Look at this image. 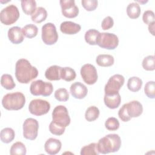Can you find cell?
<instances>
[{
  "instance_id": "6da1fadb",
  "label": "cell",
  "mask_w": 155,
  "mask_h": 155,
  "mask_svg": "<svg viewBox=\"0 0 155 155\" xmlns=\"http://www.w3.org/2000/svg\"><path fill=\"white\" fill-rule=\"evenodd\" d=\"M38 75V69L32 66L27 59L22 58L18 60L15 65V76L19 83L28 84Z\"/></svg>"
},
{
  "instance_id": "7a4b0ae2",
  "label": "cell",
  "mask_w": 155,
  "mask_h": 155,
  "mask_svg": "<svg viewBox=\"0 0 155 155\" xmlns=\"http://www.w3.org/2000/svg\"><path fill=\"white\" fill-rule=\"evenodd\" d=\"M121 146V139L117 134H109L101 138L97 143L99 153L104 154L119 151Z\"/></svg>"
},
{
  "instance_id": "3957f363",
  "label": "cell",
  "mask_w": 155,
  "mask_h": 155,
  "mask_svg": "<svg viewBox=\"0 0 155 155\" xmlns=\"http://www.w3.org/2000/svg\"><path fill=\"white\" fill-rule=\"evenodd\" d=\"M25 104V97L21 92L7 93L2 99L3 107L7 110H19L22 109Z\"/></svg>"
},
{
  "instance_id": "277c9868",
  "label": "cell",
  "mask_w": 155,
  "mask_h": 155,
  "mask_svg": "<svg viewBox=\"0 0 155 155\" xmlns=\"http://www.w3.org/2000/svg\"><path fill=\"white\" fill-rule=\"evenodd\" d=\"M53 87L51 82H44L42 80L33 81L30 87V91L33 96H48L51 94Z\"/></svg>"
},
{
  "instance_id": "5b68a950",
  "label": "cell",
  "mask_w": 155,
  "mask_h": 155,
  "mask_svg": "<svg viewBox=\"0 0 155 155\" xmlns=\"http://www.w3.org/2000/svg\"><path fill=\"white\" fill-rule=\"evenodd\" d=\"M19 15L20 13L18 7L13 4H11L1 10L0 21L3 24L10 25L18 21Z\"/></svg>"
},
{
  "instance_id": "8992f818",
  "label": "cell",
  "mask_w": 155,
  "mask_h": 155,
  "mask_svg": "<svg viewBox=\"0 0 155 155\" xmlns=\"http://www.w3.org/2000/svg\"><path fill=\"white\" fill-rule=\"evenodd\" d=\"M52 121L57 125L67 127L70 124L67 108L64 105L56 106L52 112Z\"/></svg>"
},
{
  "instance_id": "52a82bcc",
  "label": "cell",
  "mask_w": 155,
  "mask_h": 155,
  "mask_svg": "<svg viewBox=\"0 0 155 155\" xmlns=\"http://www.w3.org/2000/svg\"><path fill=\"white\" fill-rule=\"evenodd\" d=\"M42 40L46 45L54 44L58 39V34L55 25L51 22L45 24L42 27Z\"/></svg>"
},
{
  "instance_id": "ba28073f",
  "label": "cell",
  "mask_w": 155,
  "mask_h": 155,
  "mask_svg": "<svg viewBox=\"0 0 155 155\" xmlns=\"http://www.w3.org/2000/svg\"><path fill=\"white\" fill-rule=\"evenodd\" d=\"M119 44L118 37L113 33H101L97 45L102 48L114 50Z\"/></svg>"
},
{
  "instance_id": "9c48e42d",
  "label": "cell",
  "mask_w": 155,
  "mask_h": 155,
  "mask_svg": "<svg viewBox=\"0 0 155 155\" xmlns=\"http://www.w3.org/2000/svg\"><path fill=\"white\" fill-rule=\"evenodd\" d=\"M50 109V103L43 99H36L30 101L28 105L30 113L35 116H42L47 114Z\"/></svg>"
},
{
  "instance_id": "30bf717a",
  "label": "cell",
  "mask_w": 155,
  "mask_h": 155,
  "mask_svg": "<svg viewBox=\"0 0 155 155\" xmlns=\"http://www.w3.org/2000/svg\"><path fill=\"white\" fill-rule=\"evenodd\" d=\"M39 123L33 118H27L23 123V136L28 140H35L38 134Z\"/></svg>"
},
{
  "instance_id": "8fae6325",
  "label": "cell",
  "mask_w": 155,
  "mask_h": 155,
  "mask_svg": "<svg viewBox=\"0 0 155 155\" xmlns=\"http://www.w3.org/2000/svg\"><path fill=\"white\" fill-rule=\"evenodd\" d=\"M125 82L124 77L119 74H114L111 76L105 85V94L116 93L123 86Z\"/></svg>"
},
{
  "instance_id": "7c38bea8",
  "label": "cell",
  "mask_w": 155,
  "mask_h": 155,
  "mask_svg": "<svg viewBox=\"0 0 155 155\" xmlns=\"http://www.w3.org/2000/svg\"><path fill=\"white\" fill-rule=\"evenodd\" d=\"M80 73L83 81L88 85H93L96 82L98 76L96 68L93 65L84 64L81 67Z\"/></svg>"
},
{
  "instance_id": "4fadbf2b",
  "label": "cell",
  "mask_w": 155,
  "mask_h": 155,
  "mask_svg": "<svg viewBox=\"0 0 155 155\" xmlns=\"http://www.w3.org/2000/svg\"><path fill=\"white\" fill-rule=\"evenodd\" d=\"M62 14L66 18H73L79 14V8L75 4L74 0H61Z\"/></svg>"
},
{
  "instance_id": "5bb4252c",
  "label": "cell",
  "mask_w": 155,
  "mask_h": 155,
  "mask_svg": "<svg viewBox=\"0 0 155 155\" xmlns=\"http://www.w3.org/2000/svg\"><path fill=\"white\" fill-rule=\"evenodd\" d=\"M70 91L73 97L76 99H84L87 94L88 89L87 87L80 82L72 84L70 87Z\"/></svg>"
},
{
  "instance_id": "9a60e30c",
  "label": "cell",
  "mask_w": 155,
  "mask_h": 155,
  "mask_svg": "<svg viewBox=\"0 0 155 155\" xmlns=\"http://www.w3.org/2000/svg\"><path fill=\"white\" fill-rule=\"evenodd\" d=\"M62 147L61 142L54 138H49L44 144V149L46 153L50 155H54L58 153Z\"/></svg>"
},
{
  "instance_id": "2e32d148",
  "label": "cell",
  "mask_w": 155,
  "mask_h": 155,
  "mask_svg": "<svg viewBox=\"0 0 155 155\" xmlns=\"http://www.w3.org/2000/svg\"><path fill=\"white\" fill-rule=\"evenodd\" d=\"M7 35L9 41L14 44H21L24 41V35L22 28L19 27L15 26L9 28Z\"/></svg>"
},
{
  "instance_id": "e0dca14e",
  "label": "cell",
  "mask_w": 155,
  "mask_h": 155,
  "mask_svg": "<svg viewBox=\"0 0 155 155\" xmlns=\"http://www.w3.org/2000/svg\"><path fill=\"white\" fill-rule=\"evenodd\" d=\"M126 107L128 114L131 118L139 117L143 112L142 105L138 101L134 100L127 103Z\"/></svg>"
},
{
  "instance_id": "ac0fdd59",
  "label": "cell",
  "mask_w": 155,
  "mask_h": 155,
  "mask_svg": "<svg viewBox=\"0 0 155 155\" xmlns=\"http://www.w3.org/2000/svg\"><path fill=\"white\" fill-rule=\"evenodd\" d=\"M105 105L110 109L117 108L121 102V97L119 92L116 93L105 94L104 97Z\"/></svg>"
},
{
  "instance_id": "d6986e66",
  "label": "cell",
  "mask_w": 155,
  "mask_h": 155,
  "mask_svg": "<svg viewBox=\"0 0 155 155\" xmlns=\"http://www.w3.org/2000/svg\"><path fill=\"white\" fill-rule=\"evenodd\" d=\"M81 29V26L71 21H64L61 24V31L66 35H74Z\"/></svg>"
},
{
  "instance_id": "ffe728a7",
  "label": "cell",
  "mask_w": 155,
  "mask_h": 155,
  "mask_svg": "<svg viewBox=\"0 0 155 155\" xmlns=\"http://www.w3.org/2000/svg\"><path fill=\"white\" fill-rule=\"evenodd\" d=\"M62 67L58 65H51L45 72V77L49 81H59L61 79V73Z\"/></svg>"
},
{
  "instance_id": "44dd1931",
  "label": "cell",
  "mask_w": 155,
  "mask_h": 155,
  "mask_svg": "<svg viewBox=\"0 0 155 155\" xmlns=\"http://www.w3.org/2000/svg\"><path fill=\"white\" fill-rule=\"evenodd\" d=\"M97 64L101 67H107L113 65L114 59L113 56L107 54H99L96 59Z\"/></svg>"
},
{
  "instance_id": "7402d4cb",
  "label": "cell",
  "mask_w": 155,
  "mask_h": 155,
  "mask_svg": "<svg viewBox=\"0 0 155 155\" xmlns=\"http://www.w3.org/2000/svg\"><path fill=\"white\" fill-rule=\"evenodd\" d=\"M23 12L27 15H32L36 10V2L34 0H22L21 1Z\"/></svg>"
},
{
  "instance_id": "603a6c76",
  "label": "cell",
  "mask_w": 155,
  "mask_h": 155,
  "mask_svg": "<svg viewBox=\"0 0 155 155\" xmlns=\"http://www.w3.org/2000/svg\"><path fill=\"white\" fill-rule=\"evenodd\" d=\"M100 32L95 29H90L87 31L85 33L84 38L85 42L89 45H97V40L100 35Z\"/></svg>"
},
{
  "instance_id": "cb8c5ba5",
  "label": "cell",
  "mask_w": 155,
  "mask_h": 155,
  "mask_svg": "<svg viewBox=\"0 0 155 155\" xmlns=\"http://www.w3.org/2000/svg\"><path fill=\"white\" fill-rule=\"evenodd\" d=\"M47 17V12L45 8L39 7L35 12L31 16V21L35 23H41L44 21Z\"/></svg>"
},
{
  "instance_id": "d4e9b609",
  "label": "cell",
  "mask_w": 155,
  "mask_h": 155,
  "mask_svg": "<svg viewBox=\"0 0 155 155\" xmlns=\"http://www.w3.org/2000/svg\"><path fill=\"white\" fill-rule=\"evenodd\" d=\"M140 5L137 2H131L127 7V14L131 19L138 18L140 15Z\"/></svg>"
},
{
  "instance_id": "484cf974",
  "label": "cell",
  "mask_w": 155,
  "mask_h": 155,
  "mask_svg": "<svg viewBox=\"0 0 155 155\" xmlns=\"http://www.w3.org/2000/svg\"><path fill=\"white\" fill-rule=\"evenodd\" d=\"M15 137V131L9 127H7L3 128L0 133V138L1 140L5 143H8L11 142Z\"/></svg>"
},
{
  "instance_id": "4316f807",
  "label": "cell",
  "mask_w": 155,
  "mask_h": 155,
  "mask_svg": "<svg viewBox=\"0 0 155 155\" xmlns=\"http://www.w3.org/2000/svg\"><path fill=\"white\" fill-rule=\"evenodd\" d=\"M142 81L137 76H133L128 79L127 87L129 90L133 92H137L140 90L142 85Z\"/></svg>"
},
{
  "instance_id": "83f0119b",
  "label": "cell",
  "mask_w": 155,
  "mask_h": 155,
  "mask_svg": "<svg viewBox=\"0 0 155 155\" xmlns=\"http://www.w3.org/2000/svg\"><path fill=\"white\" fill-rule=\"evenodd\" d=\"M1 84L4 88L8 90L13 89L16 86L12 76L9 74H3L1 76Z\"/></svg>"
},
{
  "instance_id": "f1b7e54d",
  "label": "cell",
  "mask_w": 155,
  "mask_h": 155,
  "mask_svg": "<svg viewBox=\"0 0 155 155\" xmlns=\"http://www.w3.org/2000/svg\"><path fill=\"white\" fill-rule=\"evenodd\" d=\"M76 76V74L74 69L68 67H62L61 73V78L62 79L67 82H70L74 80Z\"/></svg>"
},
{
  "instance_id": "f546056e",
  "label": "cell",
  "mask_w": 155,
  "mask_h": 155,
  "mask_svg": "<svg viewBox=\"0 0 155 155\" xmlns=\"http://www.w3.org/2000/svg\"><path fill=\"white\" fill-rule=\"evenodd\" d=\"M99 110L96 106L89 107L85 113V118L88 122H92L96 120L99 116Z\"/></svg>"
},
{
  "instance_id": "4dcf8cb0",
  "label": "cell",
  "mask_w": 155,
  "mask_h": 155,
  "mask_svg": "<svg viewBox=\"0 0 155 155\" xmlns=\"http://www.w3.org/2000/svg\"><path fill=\"white\" fill-rule=\"evenodd\" d=\"M26 151V147L21 142H16L14 143L10 150L11 155H25Z\"/></svg>"
},
{
  "instance_id": "1f68e13d",
  "label": "cell",
  "mask_w": 155,
  "mask_h": 155,
  "mask_svg": "<svg viewBox=\"0 0 155 155\" xmlns=\"http://www.w3.org/2000/svg\"><path fill=\"white\" fill-rule=\"evenodd\" d=\"M22 31L24 36L27 38H33L38 35V28L35 25L29 24L25 25L22 28Z\"/></svg>"
},
{
  "instance_id": "d6a6232c",
  "label": "cell",
  "mask_w": 155,
  "mask_h": 155,
  "mask_svg": "<svg viewBox=\"0 0 155 155\" xmlns=\"http://www.w3.org/2000/svg\"><path fill=\"white\" fill-rule=\"evenodd\" d=\"M99 154L96 143H91L81 148V155H98Z\"/></svg>"
},
{
  "instance_id": "836d02e7",
  "label": "cell",
  "mask_w": 155,
  "mask_h": 155,
  "mask_svg": "<svg viewBox=\"0 0 155 155\" xmlns=\"http://www.w3.org/2000/svg\"><path fill=\"white\" fill-rule=\"evenodd\" d=\"M142 65L143 69L147 71L154 70V56L153 55H149L145 57L142 61Z\"/></svg>"
},
{
  "instance_id": "e575fe53",
  "label": "cell",
  "mask_w": 155,
  "mask_h": 155,
  "mask_svg": "<svg viewBox=\"0 0 155 155\" xmlns=\"http://www.w3.org/2000/svg\"><path fill=\"white\" fill-rule=\"evenodd\" d=\"M55 99L60 102H66L69 99V94L65 88H60L56 90L54 94Z\"/></svg>"
},
{
  "instance_id": "d590c367",
  "label": "cell",
  "mask_w": 155,
  "mask_h": 155,
  "mask_svg": "<svg viewBox=\"0 0 155 155\" xmlns=\"http://www.w3.org/2000/svg\"><path fill=\"white\" fill-rule=\"evenodd\" d=\"M144 92L146 96L150 99L155 97V82L153 81H148L144 87Z\"/></svg>"
},
{
  "instance_id": "8d00e7d4",
  "label": "cell",
  "mask_w": 155,
  "mask_h": 155,
  "mask_svg": "<svg viewBox=\"0 0 155 155\" xmlns=\"http://www.w3.org/2000/svg\"><path fill=\"white\" fill-rule=\"evenodd\" d=\"M119 122L116 117L108 118L105 122V128L110 131H116L119 128Z\"/></svg>"
},
{
  "instance_id": "74e56055",
  "label": "cell",
  "mask_w": 155,
  "mask_h": 155,
  "mask_svg": "<svg viewBox=\"0 0 155 155\" xmlns=\"http://www.w3.org/2000/svg\"><path fill=\"white\" fill-rule=\"evenodd\" d=\"M49 130L51 133L56 136H61L64 134L65 130V127L56 124L51 121L49 125Z\"/></svg>"
},
{
  "instance_id": "f35d334b",
  "label": "cell",
  "mask_w": 155,
  "mask_h": 155,
  "mask_svg": "<svg viewBox=\"0 0 155 155\" xmlns=\"http://www.w3.org/2000/svg\"><path fill=\"white\" fill-rule=\"evenodd\" d=\"M81 4L82 7L88 12L94 10L98 4V2L96 0H82Z\"/></svg>"
},
{
  "instance_id": "ab89813d",
  "label": "cell",
  "mask_w": 155,
  "mask_h": 155,
  "mask_svg": "<svg viewBox=\"0 0 155 155\" xmlns=\"http://www.w3.org/2000/svg\"><path fill=\"white\" fill-rule=\"evenodd\" d=\"M154 19H155L154 13L153 11L147 10L144 12L142 16V20L145 24L150 25V24L155 22Z\"/></svg>"
},
{
  "instance_id": "60d3db41",
  "label": "cell",
  "mask_w": 155,
  "mask_h": 155,
  "mask_svg": "<svg viewBox=\"0 0 155 155\" xmlns=\"http://www.w3.org/2000/svg\"><path fill=\"white\" fill-rule=\"evenodd\" d=\"M118 116H119V117L123 122H128L131 119V117L128 114V112L127 110L126 104H124L122 106V107L119 109V110L118 111Z\"/></svg>"
},
{
  "instance_id": "b9f144b4",
  "label": "cell",
  "mask_w": 155,
  "mask_h": 155,
  "mask_svg": "<svg viewBox=\"0 0 155 155\" xmlns=\"http://www.w3.org/2000/svg\"><path fill=\"white\" fill-rule=\"evenodd\" d=\"M114 25V21L113 19L111 16H107L105 17L103 21H102L101 27L104 30H109L110 28H112Z\"/></svg>"
},
{
  "instance_id": "7bdbcfd3",
  "label": "cell",
  "mask_w": 155,
  "mask_h": 155,
  "mask_svg": "<svg viewBox=\"0 0 155 155\" xmlns=\"http://www.w3.org/2000/svg\"><path fill=\"white\" fill-rule=\"evenodd\" d=\"M154 24H155V22L148 25V30L150 33L153 36L154 35Z\"/></svg>"
},
{
  "instance_id": "ee69618b",
  "label": "cell",
  "mask_w": 155,
  "mask_h": 155,
  "mask_svg": "<svg viewBox=\"0 0 155 155\" xmlns=\"http://www.w3.org/2000/svg\"><path fill=\"white\" fill-rule=\"evenodd\" d=\"M136 2H140V3H146V2H148V1H145V2H143V1H136Z\"/></svg>"
}]
</instances>
